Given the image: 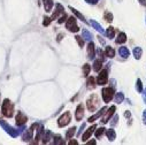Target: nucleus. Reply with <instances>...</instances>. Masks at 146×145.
<instances>
[{
  "instance_id": "1",
  "label": "nucleus",
  "mask_w": 146,
  "mask_h": 145,
  "mask_svg": "<svg viewBox=\"0 0 146 145\" xmlns=\"http://www.w3.org/2000/svg\"><path fill=\"white\" fill-rule=\"evenodd\" d=\"M1 111H3V114L7 118H12L13 116V112H14V106L13 104L11 102L9 99H5L4 102H3V106H1Z\"/></svg>"
},
{
  "instance_id": "2",
  "label": "nucleus",
  "mask_w": 146,
  "mask_h": 145,
  "mask_svg": "<svg viewBox=\"0 0 146 145\" xmlns=\"http://www.w3.org/2000/svg\"><path fill=\"white\" fill-rule=\"evenodd\" d=\"M0 126L3 127V129L9 135V136H12L13 138H15V137H17L19 136V131H17V129H15V128H13L12 126H9L6 121H4V120H0Z\"/></svg>"
},
{
  "instance_id": "3",
  "label": "nucleus",
  "mask_w": 146,
  "mask_h": 145,
  "mask_svg": "<svg viewBox=\"0 0 146 145\" xmlns=\"http://www.w3.org/2000/svg\"><path fill=\"white\" fill-rule=\"evenodd\" d=\"M101 97H102L104 102L108 104L114 98V89L113 88H104L101 90Z\"/></svg>"
},
{
  "instance_id": "4",
  "label": "nucleus",
  "mask_w": 146,
  "mask_h": 145,
  "mask_svg": "<svg viewBox=\"0 0 146 145\" xmlns=\"http://www.w3.org/2000/svg\"><path fill=\"white\" fill-rule=\"evenodd\" d=\"M86 105H88V110L90 112H94L97 110V107L99 106V99H98V97L96 94L90 96V98L86 101Z\"/></svg>"
},
{
  "instance_id": "5",
  "label": "nucleus",
  "mask_w": 146,
  "mask_h": 145,
  "mask_svg": "<svg viewBox=\"0 0 146 145\" xmlns=\"http://www.w3.org/2000/svg\"><path fill=\"white\" fill-rule=\"evenodd\" d=\"M66 28H67L69 31H71V32H77V31L80 30V28H78L77 24H76V19H75L74 16L69 17V19L66 21Z\"/></svg>"
},
{
  "instance_id": "6",
  "label": "nucleus",
  "mask_w": 146,
  "mask_h": 145,
  "mask_svg": "<svg viewBox=\"0 0 146 145\" xmlns=\"http://www.w3.org/2000/svg\"><path fill=\"white\" fill-rule=\"evenodd\" d=\"M70 121H71V114H70L69 112H66L64 114H62V115L59 118V120H58V126H59L60 128L66 127L67 124L70 123Z\"/></svg>"
},
{
  "instance_id": "7",
  "label": "nucleus",
  "mask_w": 146,
  "mask_h": 145,
  "mask_svg": "<svg viewBox=\"0 0 146 145\" xmlns=\"http://www.w3.org/2000/svg\"><path fill=\"white\" fill-rule=\"evenodd\" d=\"M107 81H108V71H107V69H102L97 77V84L105 85L107 83Z\"/></svg>"
},
{
  "instance_id": "8",
  "label": "nucleus",
  "mask_w": 146,
  "mask_h": 145,
  "mask_svg": "<svg viewBox=\"0 0 146 145\" xmlns=\"http://www.w3.org/2000/svg\"><path fill=\"white\" fill-rule=\"evenodd\" d=\"M36 127H38V124L37 123H33L29 129H25V132L23 134V136H22V139H23V142H30L31 139H32V135H33V129L36 128Z\"/></svg>"
},
{
  "instance_id": "9",
  "label": "nucleus",
  "mask_w": 146,
  "mask_h": 145,
  "mask_svg": "<svg viewBox=\"0 0 146 145\" xmlns=\"http://www.w3.org/2000/svg\"><path fill=\"white\" fill-rule=\"evenodd\" d=\"M115 111H116V107L115 106H111L109 108H107V112H105L106 114H105V116L101 119V123H107L108 121H109V119H111L113 115H114V113H115Z\"/></svg>"
},
{
  "instance_id": "10",
  "label": "nucleus",
  "mask_w": 146,
  "mask_h": 145,
  "mask_svg": "<svg viewBox=\"0 0 146 145\" xmlns=\"http://www.w3.org/2000/svg\"><path fill=\"white\" fill-rule=\"evenodd\" d=\"M96 57V46L93 44V42H89L88 44V58L89 60H92L94 59Z\"/></svg>"
},
{
  "instance_id": "11",
  "label": "nucleus",
  "mask_w": 146,
  "mask_h": 145,
  "mask_svg": "<svg viewBox=\"0 0 146 145\" xmlns=\"http://www.w3.org/2000/svg\"><path fill=\"white\" fill-rule=\"evenodd\" d=\"M15 120H16V124L17 126H23L28 121V118H27V115L23 112H19L16 118H15Z\"/></svg>"
},
{
  "instance_id": "12",
  "label": "nucleus",
  "mask_w": 146,
  "mask_h": 145,
  "mask_svg": "<svg viewBox=\"0 0 146 145\" xmlns=\"http://www.w3.org/2000/svg\"><path fill=\"white\" fill-rule=\"evenodd\" d=\"M83 116H84V106H83V104H80V105L77 106V108H76L75 119H76L77 121H81V120L83 119Z\"/></svg>"
},
{
  "instance_id": "13",
  "label": "nucleus",
  "mask_w": 146,
  "mask_h": 145,
  "mask_svg": "<svg viewBox=\"0 0 146 145\" xmlns=\"http://www.w3.org/2000/svg\"><path fill=\"white\" fill-rule=\"evenodd\" d=\"M96 128H97V126H96V124H92V127H90L89 129H86V131H85V132L83 134V136H82V140H83V142H86V140L91 137V135L94 132Z\"/></svg>"
},
{
  "instance_id": "14",
  "label": "nucleus",
  "mask_w": 146,
  "mask_h": 145,
  "mask_svg": "<svg viewBox=\"0 0 146 145\" xmlns=\"http://www.w3.org/2000/svg\"><path fill=\"white\" fill-rule=\"evenodd\" d=\"M106 111H107V107H102V108H101V110H100V111H99V112H98L97 114H94V115H92V116H90V118L88 119V122L92 123L93 121H96L97 119H99V118H100L101 115H104Z\"/></svg>"
},
{
  "instance_id": "15",
  "label": "nucleus",
  "mask_w": 146,
  "mask_h": 145,
  "mask_svg": "<svg viewBox=\"0 0 146 145\" xmlns=\"http://www.w3.org/2000/svg\"><path fill=\"white\" fill-rule=\"evenodd\" d=\"M63 14H66L64 13V8L62 7V5H60V4H58L56 5V11L53 13V15H52V20H55V19H58L59 17V15H63Z\"/></svg>"
},
{
  "instance_id": "16",
  "label": "nucleus",
  "mask_w": 146,
  "mask_h": 145,
  "mask_svg": "<svg viewBox=\"0 0 146 145\" xmlns=\"http://www.w3.org/2000/svg\"><path fill=\"white\" fill-rule=\"evenodd\" d=\"M90 24H91V25H92V27H93V28H94L99 33H101V35H102V33H105V30H104L102 25H101V24H99L96 20H91V21H90Z\"/></svg>"
},
{
  "instance_id": "17",
  "label": "nucleus",
  "mask_w": 146,
  "mask_h": 145,
  "mask_svg": "<svg viewBox=\"0 0 146 145\" xmlns=\"http://www.w3.org/2000/svg\"><path fill=\"white\" fill-rule=\"evenodd\" d=\"M119 54H120V57H122L123 59H127V58H129V55H130V51H129L128 47L122 46V47H119Z\"/></svg>"
},
{
  "instance_id": "18",
  "label": "nucleus",
  "mask_w": 146,
  "mask_h": 145,
  "mask_svg": "<svg viewBox=\"0 0 146 145\" xmlns=\"http://www.w3.org/2000/svg\"><path fill=\"white\" fill-rule=\"evenodd\" d=\"M43 3H44V8H45L46 13L52 12V8H53V6H54L53 0H43Z\"/></svg>"
},
{
  "instance_id": "19",
  "label": "nucleus",
  "mask_w": 146,
  "mask_h": 145,
  "mask_svg": "<svg viewBox=\"0 0 146 145\" xmlns=\"http://www.w3.org/2000/svg\"><path fill=\"white\" fill-rule=\"evenodd\" d=\"M44 131H45L44 127H43V126H40V127H39V129H38V131H37V134H36V136H35V142H33L35 144L39 143V139H42V136H43Z\"/></svg>"
},
{
  "instance_id": "20",
  "label": "nucleus",
  "mask_w": 146,
  "mask_h": 145,
  "mask_svg": "<svg viewBox=\"0 0 146 145\" xmlns=\"http://www.w3.org/2000/svg\"><path fill=\"white\" fill-rule=\"evenodd\" d=\"M82 37H83L84 41H88V42H91V41L93 39L92 33H91L89 30H86V29H84V30L82 31Z\"/></svg>"
},
{
  "instance_id": "21",
  "label": "nucleus",
  "mask_w": 146,
  "mask_h": 145,
  "mask_svg": "<svg viewBox=\"0 0 146 145\" xmlns=\"http://www.w3.org/2000/svg\"><path fill=\"white\" fill-rule=\"evenodd\" d=\"M51 136H52V132H51L50 130H45L44 134H43V136H42V139H43L42 143H43V144H47V143L50 142Z\"/></svg>"
},
{
  "instance_id": "22",
  "label": "nucleus",
  "mask_w": 146,
  "mask_h": 145,
  "mask_svg": "<svg viewBox=\"0 0 146 145\" xmlns=\"http://www.w3.org/2000/svg\"><path fill=\"white\" fill-rule=\"evenodd\" d=\"M106 136H107V138L109 140L113 142L116 138V132H115L114 129H108V130H106Z\"/></svg>"
},
{
  "instance_id": "23",
  "label": "nucleus",
  "mask_w": 146,
  "mask_h": 145,
  "mask_svg": "<svg viewBox=\"0 0 146 145\" xmlns=\"http://www.w3.org/2000/svg\"><path fill=\"white\" fill-rule=\"evenodd\" d=\"M115 42H116V44H123V43H125L127 42V35L124 32H120L117 35V38H116Z\"/></svg>"
},
{
  "instance_id": "24",
  "label": "nucleus",
  "mask_w": 146,
  "mask_h": 145,
  "mask_svg": "<svg viewBox=\"0 0 146 145\" xmlns=\"http://www.w3.org/2000/svg\"><path fill=\"white\" fill-rule=\"evenodd\" d=\"M105 54H106V57H108V58H111V59H112V58L115 57V51H114V49L111 47V46H106Z\"/></svg>"
},
{
  "instance_id": "25",
  "label": "nucleus",
  "mask_w": 146,
  "mask_h": 145,
  "mask_svg": "<svg viewBox=\"0 0 146 145\" xmlns=\"http://www.w3.org/2000/svg\"><path fill=\"white\" fill-rule=\"evenodd\" d=\"M105 33H106V36L109 39H112V38H114V36H115V29L113 27H108L107 30L105 31Z\"/></svg>"
},
{
  "instance_id": "26",
  "label": "nucleus",
  "mask_w": 146,
  "mask_h": 145,
  "mask_svg": "<svg viewBox=\"0 0 146 145\" xmlns=\"http://www.w3.org/2000/svg\"><path fill=\"white\" fill-rule=\"evenodd\" d=\"M101 66H102V60L101 59H96L94 62H93V70L97 71V72L100 71Z\"/></svg>"
},
{
  "instance_id": "27",
  "label": "nucleus",
  "mask_w": 146,
  "mask_h": 145,
  "mask_svg": "<svg viewBox=\"0 0 146 145\" xmlns=\"http://www.w3.org/2000/svg\"><path fill=\"white\" fill-rule=\"evenodd\" d=\"M69 9L72 12V14H75V15H76V16H77L80 20H82L83 22H85V23H86V20L84 19V16H83V15H82V14H81V13H80L77 9H75L74 7H71V6H69Z\"/></svg>"
},
{
  "instance_id": "28",
  "label": "nucleus",
  "mask_w": 146,
  "mask_h": 145,
  "mask_svg": "<svg viewBox=\"0 0 146 145\" xmlns=\"http://www.w3.org/2000/svg\"><path fill=\"white\" fill-rule=\"evenodd\" d=\"M53 144H55V145H62V144H64V140L62 139V137L60 136V135H55L54 137H53Z\"/></svg>"
},
{
  "instance_id": "29",
  "label": "nucleus",
  "mask_w": 146,
  "mask_h": 145,
  "mask_svg": "<svg viewBox=\"0 0 146 145\" xmlns=\"http://www.w3.org/2000/svg\"><path fill=\"white\" fill-rule=\"evenodd\" d=\"M141 54H143L141 47H135V49H133V57H135L136 59H140V58H141Z\"/></svg>"
},
{
  "instance_id": "30",
  "label": "nucleus",
  "mask_w": 146,
  "mask_h": 145,
  "mask_svg": "<svg viewBox=\"0 0 146 145\" xmlns=\"http://www.w3.org/2000/svg\"><path fill=\"white\" fill-rule=\"evenodd\" d=\"M114 99H115L116 104H121L124 100V94L122 92H117V93H115V98Z\"/></svg>"
},
{
  "instance_id": "31",
  "label": "nucleus",
  "mask_w": 146,
  "mask_h": 145,
  "mask_svg": "<svg viewBox=\"0 0 146 145\" xmlns=\"http://www.w3.org/2000/svg\"><path fill=\"white\" fill-rule=\"evenodd\" d=\"M76 130V127H71L67 132H66V138L67 139H69V138H71V137H74V135H75V131Z\"/></svg>"
},
{
  "instance_id": "32",
  "label": "nucleus",
  "mask_w": 146,
  "mask_h": 145,
  "mask_svg": "<svg viewBox=\"0 0 146 145\" xmlns=\"http://www.w3.org/2000/svg\"><path fill=\"white\" fill-rule=\"evenodd\" d=\"M86 84H88V85H86V86H88V89H90V90H91V89H94V88H96L94 77H89V78H88V83H86Z\"/></svg>"
},
{
  "instance_id": "33",
  "label": "nucleus",
  "mask_w": 146,
  "mask_h": 145,
  "mask_svg": "<svg viewBox=\"0 0 146 145\" xmlns=\"http://www.w3.org/2000/svg\"><path fill=\"white\" fill-rule=\"evenodd\" d=\"M90 70H91V66H90L89 63H85V65L83 66V75H84V76H88V75L90 74Z\"/></svg>"
},
{
  "instance_id": "34",
  "label": "nucleus",
  "mask_w": 146,
  "mask_h": 145,
  "mask_svg": "<svg viewBox=\"0 0 146 145\" xmlns=\"http://www.w3.org/2000/svg\"><path fill=\"white\" fill-rule=\"evenodd\" d=\"M104 19H105V21H107V22H112V21H113V14H112L111 12H106L105 15H104Z\"/></svg>"
},
{
  "instance_id": "35",
  "label": "nucleus",
  "mask_w": 146,
  "mask_h": 145,
  "mask_svg": "<svg viewBox=\"0 0 146 145\" xmlns=\"http://www.w3.org/2000/svg\"><path fill=\"white\" fill-rule=\"evenodd\" d=\"M94 131H96V137H97V138H100V137L104 135V132H105V128L101 127V128H99L98 130H94Z\"/></svg>"
},
{
  "instance_id": "36",
  "label": "nucleus",
  "mask_w": 146,
  "mask_h": 145,
  "mask_svg": "<svg viewBox=\"0 0 146 145\" xmlns=\"http://www.w3.org/2000/svg\"><path fill=\"white\" fill-rule=\"evenodd\" d=\"M136 90H137L139 93L143 91V84H141V81H140L139 78H138L137 82H136Z\"/></svg>"
},
{
  "instance_id": "37",
  "label": "nucleus",
  "mask_w": 146,
  "mask_h": 145,
  "mask_svg": "<svg viewBox=\"0 0 146 145\" xmlns=\"http://www.w3.org/2000/svg\"><path fill=\"white\" fill-rule=\"evenodd\" d=\"M76 41H77V43H78V45H80V47H83L84 46V39H83V37H82V36H76Z\"/></svg>"
},
{
  "instance_id": "38",
  "label": "nucleus",
  "mask_w": 146,
  "mask_h": 145,
  "mask_svg": "<svg viewBox=\"0 0 146 145\" xmlns=\"http://www.w3.org/2000/svg\"><path fill=\"white\" fill-rule=\"evenodd\" d=\"M51 22H52V19L48 17V16H45V17H44V21H43V25H44V27H47V25H50Z\"/></svg>"
},
{
  "instance_id": "39",
  "label": "nucleus",
  "mask_w": 146,
  "mask_h": 145,
  "mask_svg": "<svg viewBox=\"0 0 146 145\" xmlns=\"http://www.w3.org/2000/svg\"><path fill=\"white\" fill-rule=\"evenodd\" d=\"M117 120H119V116H117V115H114V118L111 120V121H112V122H111V126H112V127L116 126V124H117Z\"/></svg>"
},
{
  "instance_id": "40",
  "label": "nucleus",
  "mask_w": 146,
  "mask_h": 145,
  "mask_svg": "<svg viewBox=\"0 0 146 145\" xmlns=\"http://www.w3.org/2000/svg\"><path fill=\"white\" fill-rule=\"evenodd\" d=\"M97 54L99 55V59L104 60V52H102V50H101V49H97Z\"/></svg>"
},
{
  "instance_id": "41",
  "label": "nucleus",
  "mask_w": 146,
  "mask_h": 145,
  "mask_svg": "<svg viewBox=\"0 0 146 145\" xmlns=\"http://www.w3.org/2000/svg\"><path fill=\"white\" fill-rule=\"evenodd\" d=\"M66 19H67V14H63V15H61V17L59 19V21H58V22H59V23H63L64 21H67Z\"/></svg>"
},
{
  "instance_id": "42",
  "label": "nucleus",
  "mask_w": 146,
  "mask_h": 145,
  "mask_svg": "<svg viewBox=\"0 0 146 145\" xmlns=\"http://www.w3.org/2000/svg\"><path fill=\"white\" fill-rule=\"evenodd\" d=\"M85 1L88 4H90V5H96V4H98L99 0H85Z\"/></svg>"
},
{
  "instance_id": "43",
  "label": "nucleus",
  "mask_w": 146,
  "mask_h": 145,
  "mask_svg": "<svg viewBox=\"0 0 146 145\" xmlns=\"http://www.w3.org/2000/svg\"><path fill=\"white\" fill-rule=\"evenodd\" d=\"M141 92H143V100H144V101H145V104H146V88H145Z\"/></svg>"
},
{
  "instance_id": "44",
  "label": "nucleus",
  "mask_w": 146,
  "mask_h": 145,
  "mask_svg": "<svg viewBox=\"0 0 146 145\" xmlns=\"http://www.w3.org/2000/svg\"><path fill=\"white\" fill-rule=\"evenodd\" d=\"M143 121H144V124H146V110L143 112Z\"/></svg>"
},
{
  "instance_id": "45",
  "label": "nucleus",
  "mask_w": 146,
  "mask_h": 145,
  "mask_svg": "<svg viewBox=\"0 0 146 145\" xmlns=\"http://www.w3.org/2000/svg\"><path fill=\"white\" fill-rule=\"evenodd\" d=\"M84 128H85V123H83V124H82V126H81V128H80V129H81V130H80V131H78V132H77V134H78V135H81V134H82V130H83V129H84Z\"/></svg>"
},
{
  "instance_id": "46",
  "label": "nucleus",
  "mask_w": 146,
  "mask_h": 145,
  "mask_svg": "<svg viewBox=\"0 0 146 145\" xmlns=\"http://www.w3.org/2000/svg\"><path fill=\"white\" fill-rule=\"evenodd\" d=\"M141 6H146V0H138Z\"/></svg>"
},
{
  "instance_id": "47",
  "label": "nucleus",
  "mask_w": 146,
  "mask_h": 145,
  "mask_svg": "<svg viewBox=\"0 0 146 145\" xmlns=\"http://www.w3.org/2000/svg\"><path fill=\"white\" fill-rule=\"evenodd\" d=\"M86 144H88V145H94V144H96V140H94V139H92V140H90V142H88Z\"/></svg>"
},
{
  "instance_id": "48",
  "label": "nucleus",
  "mask_w": 146,
  "mask_h": 145,
  "mask_svg": "<svg viewBox=\"0 0 146 145\" xmlns=\"http://www.w3.org/2000/svg\"><path fill=\"white\" fill-rule=\"evenodd\" d=\"M98 38H99V42H100V43H101L102 45H105V41L102 39V37H101V36H99V37H98Z\"/></svg>"
},
{
  "instance_id": "49",
  "label": "nucleus",
  "mask_w": 146,
  "mask_h": 145,
  "mask_svg": "<svg viewBox=\"0 0 146 145\" xmlns=\"http://www.w3.org/2000/svg\"><path fill=\"white\" fill-rule=\"evenodd\" d=\"M74 144H75V145H77L78 143H77L76 140H70V142H69V145H74Z\"/></svg>"
},
{
  "instance_id": "50",
  "label": "nucleus",
  "mask_w": 146,
  "mask_h": 145,
  "mask_svg": "<svg viewBox=\"0 0 146 145\" xmlns=\"http://www.w3.org/2000/svg\"><path fill=\"white\" fill-rule=\"evenodd\" d=\"M62 37H63V35H62V33H60V35L58 36V42H60V41L62 39Z\"/></svg>"
},
{
  "instance_id": "51",
  "label": "nucleus",
  "mask_w": 146,
  "mask_h": 145,
  "mask_svg": "<svg viewBox=\"0 0 146 145\" xmlns=\"http://www.w3.org/2000/svg\"><path fill=\"white\" fill-rule=\"evenodd\" d=\"M124 115H125V118H130V116H131V114H130V113H128V112H125V114H124Z\"/></svg>"
}]
</instances>
